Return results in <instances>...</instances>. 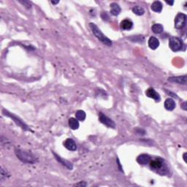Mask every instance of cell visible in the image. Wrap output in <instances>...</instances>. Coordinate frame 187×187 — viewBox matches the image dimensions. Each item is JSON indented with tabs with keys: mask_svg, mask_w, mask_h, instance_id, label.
<instances>
[{
	"mask_svg": "<svg viewBox=\"0 0 187 187\" xmlns=\"http://www.w3.org/2000/svg\"><path fill=\"white\" fill-rule=\"evenodd\" d=\"M186 102H184L182 103V104H181V108L183 109V110H186Z\"/></svg>",
	"mask_w": 187,
	"mask_h": 187,
	"instance_id": "cell-28",
	"label": "cell"
},
{
	"mask_svg": "<svg viewBox=\"0 0 187 187\" xmlns=\"http://www.w3.org/2000/svg\"><path fill=\"white\" fill-rule=\"evenodd\" d=\"M167 81L170 83H178V84L186 85V75L182 76H173V77H169L167 78Z\"/></svg>",
	"mask_w": 187,
	"mask_h": 187,
	"instance_id": "cell-10",
	"label": "cell"
},
{
	"mask_svg": "<svg viewBox=\"0 0 187 187\" xmlns=\"http://www.w3.org/2000/svg\"><path fill=\"white\" fill-rule=\"evenodd\" d=\"M145 95L148 97H150V98L154 99L155 102H159L161 101V97L159 95V94L156 91V90L153 88H149L145 91Z\"/></svg>",
	"mask_w": 187,
	"mask_h": 187,
	"instance_id": "cell-8",
	"label": "cell"
},
{
	"mask_svg": "<svg viewBox=\"0 0 187 187\" xmlns=\"http://www.w3.org/2000/svg\"><path fill=\"white\" fill-rule=\"evenodd\" d=\"M101 17L104 21H108L109 20V15H108V13H105V12H103V13H101Z\"/></svg>",
	"mask_w": 187,
	"mask_h": 187,
	"instance_id": "cell-25",
	"label": "cell"
},
{
	"mask_svg": "<svg viewBox=\"0 0 187 187\" xmlns=\"http://www.w3.org/2000/svg\"><path fill=\"white\" fill-rule=\"evenodd\" d=\"M175 107H176V103H175L174 99L172 98L166 99L165 102V108L166 110L172 111L175 108Z\"/></svg>",
	"mask_w": 187,
	"mask_h": 187,
	"instance_id": "cell-15",
	"label": "cell"
},
{
	"mask_svg": "<svg viewBox=\"0 0 187 187\" xmlns=\"http://www.w3.org/2000/svg\"><path fill=\"white\" fill-rule=\"evenodd\" d=\"M19 2L22 4V5L23 6H25V7H27V8H28V9L31 8V7H32V4L29 2H27V1H23V2L20 1V2Z\"/></svg>",
	"mask_w": 187,
	"mask_h": 187,
	"instance_id": "cell-24",
	"label": "cell"
},
{
	"mask_svg": "<svg viewBox=\"0 0 187 187\" xmlns=\"http://www.w3.org/2000/svg\"><path fill=\"white\" fill-rule=\"evenodd\" d=\"M121 8L118 4L116 2H113L110 4V13L114 16H117L120 14Z\"/></svg>",
	"mask_w": 187,
	"mask_h": 187,
	"instance_id": "cell-16",
	"label": "cell"
},
{
	"mask_svg": "<svg viewBox=\"0 0 187 187\" xmlns=\"http://www.w3.org/2000/svg\"><path fill=\"white\" fill-rule=\"evenodd\" d=\"M148 44H149V47L151 49L156 50L159 48L160 42H159V40H158L157 38H155V37H151V38H149Z\"/></svg>",
	"mask_w": 187,
	"mask_h": 187,
	"instance_id": "cell-14",
	"label": "cell"
},
{
	"mask_svg": "<svg viewBox=\"0 0 187 187\" xmlns=\"http://www.w3.org/2000/svg\"><path fill=\"white\" fill-rule=\"evenodd\" d=\"M120 27L122 30L129 31L133 27V22L129 19H124L121 22Z\"/></svg>",
	"mask_w": 187,
	"mask_h": 187,
	"instance_id": "cell-12",
	"label": "cell"
},
{
	"mask_svg": "<svg viewBox=\"0 0 187 187\" xmlns=\"http://www.w3.org/2000/svg\"><path fill=\"white\" fill-rule=\"evenodd\" d=\"M2 113L4 115H5V116L12 118V119H13L15 123H16L17 125H18L19 126H21V127L22 128L23 130H26V131H30V128H29V126H27L24 122L22 121H21L20 119V118H18V117L16 116H15L14 114H12L11 113L9 112L8 110H5V109H3V110H2Z\"/></svg>",
	"mask_w": 187,
	"mask_h": 187,
	"instance_id": "cell-5",
	"label": "cell"
},
{
	"mask_svg": "<svg viewBox=\"0 0 187 187\" xmlns=\"http://www.w3.org/2000/svg\"><path fill=\"white\" fill-rule=\"evenodd\" d=\"M116 161H117V164H118V168H119V170L121 171V172L123 173V169H122V167H121V165L119 159H118V157H117V159H116Z\"/></svg>",
	"mask_w": 187,
	"mask_h": 187,
	"instance_id": "cell-27",
	"label": "cell"
},
{
	"mask_svg": "<svg viewBox=\"0 0 187 187\" xmlns=\"http://www.w3.org/2000/svg\"><path fill=\"white\" fill-rule=\"evenodd\" d=\"M151 31L154 34H161L164 31V26L160 23H155L151 26Z\"/></svg>",
	"mask_w": 187,
	"mask_h": 187,
	"instance_id": "cell-18",
	"label": "cell"
},
{
	"mask_svg": "<svg viewBox=\"0 0 187 187\" xmlns=\"http://www.w3.org/2000/svg\"><path fill=\"white\" fill-rule=\"evenodd\" d=\"M186 153H185L184 154V159L185 161H186Z\"/></svg>",
	"mask_w": 187,
	"mask_h": 187,
	"instance_id": "cell-31",
	"label": "cell"
},
{
	"mask_svg": "<svg viewBox=\"0 0 187 187\" xmlns=\"http://www.w3.org/2000/svg\"><path fill=\"white\" fill-rule=\"evenodd\" d=\"M51 3L53 4V5H56V4H58L59 3V1H51Z\"/></svg>",
	"mask_w": 187,
	"mask_h": 187,
	"instance_id": "cell-30",
	"label": "cell"
},
{
	"mask_svg": "<svg viewBox=\"0 0 187 187\" xmlns=\"http://www.w3.org/2000/svg\"><path fill=\"white\" fill-rule=\"evenodd\" d=\"M89 26L92 31L94 35L98 40L100 41L101 42H102L103 44L107 46H111L113 45L112 40H110L108 38H107L105 35L102 32V31L99 29V27L97 26L95 23H89Z\"/></svg>",
	"mask_w": 187,
	"mask_h": 187,
	"instance_id": "cell-3",
	"label": "cell"
},
{
	"mask_svg": "<svg viewBox=\"0 0 187 187\" xmlns=\"http://www.w3.org/2000/svg\"><path fill=\"white\" fill-rule=\"evenodd\" d=\"M15 153L18 159L23 163L26 164H34L38 161V159L33 154L31 151L23 150L21 149H15Z\"/></svg>",
	"mask_w": 187,
	"mask_h": 187,
	"instance_id": "cell-1",
	"label": "cell"
},
{
	"mask_svg": "<svg viewBox=\"0 0 187 187\" xmlns=\"http://www.w3.org/2000/svg\"><path fill=\"white\" fill-rule=\"evenodd\" d=\"M69 126L70 129H72L73 130H76L79 128L80 124L78 122V120L76 119V118H71L69 119Z\"/></svg>",
	"mask_w": 187,
	"mask_h": 187,
	"instance_id": "cell-19",
	"label": "cell"
},
{
	"mask_svg": "<svg viewBox=\"0 0 187 187\" xmlns=\"http://www.w3.org/2000/svg\"><path fill=\"white\" fill-rule=\"evenodd\" d=\"M152 170L160 175H165L167 170L166 164H165V160L161 157L156 158L154 159H151L149 163Z\"/></svg>",
	"mask_w": 187,
	"mask_h": 187,
	"instance_id": "cell-2",
	"label": "cell"
},
{
	"mask_svg": "<svg viewBox=\"0 0 187 187\" xmlns=\"http://www.w3.org/2000/svg\"><path fill=\"white\" fill-rule=\"evenodd\" d=\"M7 173L6 172L5 169L2 168V167H1V178H0V179H1V181H2L4 179H6L7 177H9L8 175L7 176Z\"/></svg>",
	"mask_w": 187,
	"mask_h": 187,
	"instance_id": "cell-23",
	"label": "cell"
},
{
	"mask_svg": "<svg viewBox=\"0 0 187 187\" xmlns=\"http://www.w3.org/2000/svg\"><path fill=\"white\" fill-rule=\"evenodd\" d=\"M151 158L149 155L143 153V154H140V156H138L137 158V161L140 164V165H145L149 164L150 162V161H151Z\"/></svg>",
	"mask_w": 187,
	"mask_h": 187,
	"instance_id": "cell-13",
	"label": "cell"
},
{
	"mask_svg": "<svg viewBox=\"0 0 187 187\" xmlns=\"http://www.w3.org/2000/svg\"><path fill=\"white\" fill-rule=\"evenodd\" d=\"M52 153L54 154V157H55V159H56V161H58V162H59L60 164H62L63 166H64L65 167H67L68 169H70V170H72V169H73V163H71L70 161L65 160V159H62L61 157H59L58 154H56L54 151H52Z\"/></svg>",
	"mask_w": 187,
	"mask_h": 187,
	"instance_id": "cell-9",
	"label": "cell"
},
{
	"mask_svg": "<svg viewBox=\"0 0 187 187\" xmlns=\"http://www.w3.org/2000/svg\"><path fill=\"white\" fill-rule=\"evenodd\" d=\"M166 3L167 4H168V5H171V6H173V4H174V1H166Z\"/></svg>",
	"mask_w": 187,
	"mask_h": 187,
	"instance_id": "cell-29",
	"label": "cell"
},
{
	"mask_svg": "<svg viewBox=\"0 0 187 187\" xmlns=\"http://www.w3.org/2000/svg\"><path fill=\"white\" fill-rule=\"evenodd\" d=\"M132 10L133 12V13L137 15H144V13H145V10L139 5L134 6V7H132Z\"/></svg>",
	"mask_w": 187,
	"mask_h": 187,
	"instance_id": "cell-20",
	"label": "cell"
},
{
	"mask_svg": "<svg viewBox=\"0 0 187 187\" xmlns=\"http://www.w3.org/2000/svg\"><path fill=\"white\" fill-rule=\"evenodd\" d=\"M129 39L132 42H143L144 40H145V38H144V37L142 36V35H137V36L135 37H132V38H129Z\"/></svg>",
	"mask_w": 187,
	"mask_h": 187,
	"instance_id": "cell-22",
	"label": "cell"
},
{
	"mask_svg": "<svg viewBox=\"0 0 187 187\" xmlns=\"http://www.w3.org/2000/svg\"><path fill=\"white\" fill-rule=\"evenodd\" d=\"M99 121L104 124L105 126H108V127L115 129L116 128V123H115L112 119H110L108 116L105 115L102 113H99Z\"/></svg>",
	"mask_w": 187,
	"mask_h": 187,
	"instance_id": "cell-7",
	"label": "cell"
},
{
	"mask_svg": "<svg viewBox=\"0 0 187 187\" xmlns=\"http://www.w3.org/2000/svg\"><path fill=\"white\" fill-rule=\"evenodd\" d=\"M64 146L66 149L71 151H75L77 150V145H76L75 140L72 138H67L64 142Z\"/></svg>",
	"mask_w": 187,
	"mask_h": 187,
	"instance_id": "cell-11",
	"label": "cell"
},
{
	"mask_svg": "<svg viewBox=\"0 0 187 187\" xmlns=\"http://www.w3.org/2000/svg\"><path fill=\"white\" fill-rule=\"evenodd\" d=\"M75 186H87V184H86V183H85L84 181H81V182H79L78 184H75Z\"/></svg>",
	"mask_w": 187,
	"mask_h": 187,
	"instance_id": "cell-26",
	"label": "cell"
},
{
	"mask_svg": "<svg viewBox=\"0 0 187 187\" xmlns=\"http://www.w3.org/2000/svg\"><path fill=\"white\" fill-rule=\"evenodd\" d=\"M151 9L155 13H161L163 9V5L160 1H156L152 3L151 5Z\"/></svg>",
	"mask_w": 187,
	"mask_h": 187,
	"instance_id": "cell-17",
	"label": "cell"
},
{
	"mask_svg": "<svg viewBox=\"0 0 187 187\" xmlns=\"http://www.w3.org/2000/svg\"><path fill=\"white\" fill-rule=\"evenodd\" d=\"M175 29H183L186 26V15L184 13H178L175 18Z\"/></svg>",
	"mask_w": 187,
	"mask_h": 187,
	"instance_id": "cell-6",
	"label": "cell"
},
{
	"mask_svg": "<svg viewBox=\"0 0 187 187\" xmlns=\"http://www.w3.org/2000/svg\"><path fill=\"white\" fill-rule=\"evenodd\" d=\"M169 47L173 51H180L184 47V43L178 37H170L169 39Z\"/></svg>",
	"mask_w": 187,
	"mask_h": 187,
	"instance_id": "cell-4",
	"label": "cell"
},
{
	"mask_svg": "<svg viewBox=\"0 0 187 187\" xmlns=\"http://www.w3.org/2000/svg\"><path fill=\"white\" fill-rule=\"evenodd\" d=\"M75 117L76 119H78V121H84L86 119V114L83 110H78L76 111L75 113Z\"/></svg>",
	"mask_w": 187,
	"mask_h": 187,
	"instance_id": "cell-21",
	"label": "cell"
}]
</instances>
